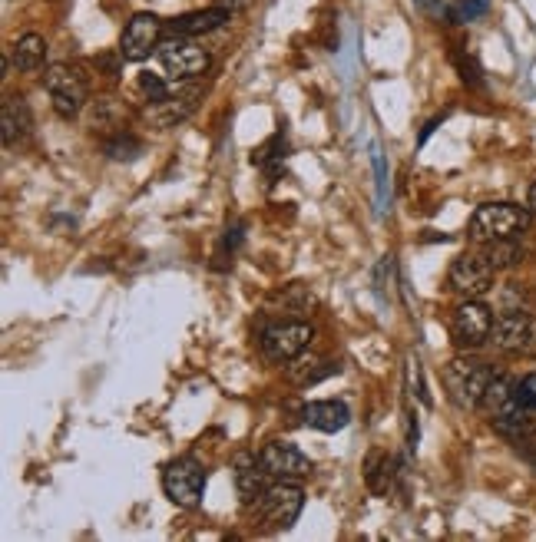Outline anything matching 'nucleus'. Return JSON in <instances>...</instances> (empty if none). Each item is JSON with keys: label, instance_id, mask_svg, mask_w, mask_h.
<instances>
[{"label": "nucleus", "instance_id": "obj_27", "mask_svg": "<svg viewBox=\"0 0 536 542\" xmlns=\"http://www.w3.org/2000/svg\"><path fill=\"white\" fill-rule=\"evenodd\" d=\"M530 212H536V182L530 186Z\"/></svg>", "mask_w": 536, "mask_h": 542}, {"label": "nucleus", "instance_id": "obj_19", "mask_svg": "<svg viewBox=\"0 0 536 542\" xmlns=\"http://www.w3.org/2000/svg\"><path fill=\"white\" fill-rule=\"evenodd\" d=\"M0 133H4V146H17L20 139L30 133V110L24 96H7L4 110H0Z\"/></svg>", "mask_w": 536, "mask_h": 542}, {"label": "nucleus", "instance_id": "obj_15", "mask_svg": "<svg viewBox=\"0 0 536 542\" xmlns=\"http://www.w3.org/2000/svg\"><path fill=\"white\" fill-rule=\"evenodd\" d=\"M229 17H232L229 7L192 10V14H182L169 24V34L173 37H206V34H216L219 27L229 24Z\"/></svg>", "mask_w": 536, "mask_h": 542}, {"label": "nucleus", "instance_id": "obj_13", "mask_svg": "<svg viewBox=\"0 0 536 542\" xmlns=\"http://www.w3.org/2000/svg\"><path fill=\"white\" fill-rule=\"evenodd\" d=\"M533 318L527 311H507L493 321V331H490V341L497 351H507V354H520L527 351L533 344Z\"/></svg>", "mask_w": 536, "mask_h": 542}, {"label": "nucleus", "instance_id": "obj_5", "mask_svg": "<svg viewBox=\"0 0 536 542\" xmlns=\"http://www.w3.org/2000/svg\"><path fill=\"white\" fill-rule=\"evenodd\" d=\"M302 506H305L302 486H295V483H288V480H278V483H272L259 496V503H255V513H259L265 529L278 533V529H292L295 526V519L302 516Z\"/></svg>", "mask_w": 536, "mask_h": 542}, {"label": "nucleus", "instance_id": "obj_12", "mask_svg": "<svg viewBox=\"0 0 536 542\" xmlns=\"http://www.w3.org/2000/svg\"><path fill=\"white\" fill-rule=\"evenodd\" d=\"M259 460H262L265 473L272 476V480H298V476L312 473V460H308L305 453L298 450L295 443H288V440L265 443Z\"/></svg>", "mask_w": 536, "mask_h": 542}, {"label": "nucleus", "instance_id": "obj_2", "mask_svg": "<svg viewBox=\"0 0 536 542\" xmlns=\"http://www.w3.org/2000/svg\"><path fill=\"white\" fill-rule=\"evenodd\" d=\"M530 229V209L513 202H487L470 219V238L474 242H500V238H520Z\"/></svg>", "mask_w": 536, "mask_h": 542}, {"label": "nucleus", "instance_id": "obj_1", "mask_svg": "<svg viewBox=\"0 0 536 542\" xmlns=\"http://www.w3.org/2000/svg\"><path fill=\"white\" fill-rule=\"evenodd\" d=\"M490 414V424L497 433H503L507 440H523L530 433V417H527V407L517 400V384L507 381V377H497L484 394V404H480Z\"/></svg>", "mask_w": 536, "mask_h": 542}, {"label": "nucleus", "instance_id": "obj_17", "mask_svg": "<svg viewBox=\"0 0 536 542\" xmlns=\"http://www.w3.org/2000/svg\"><path fill=\"white\" fill-rule=\"evenodd\" d=\"M351 420V410L341 400H312L302 407V424L321 430V433H338L345 430Z\"/></svg>", "mask_w": 536, "mask_h": 542}, {"label": "nucleus", "instance_id": "obj_23", "mask_svg": "<svg viewBox=\"0 0 536 542\" xmlns=\"http://www.w3.org/2000/svg\"><path fill=\"white\" fill-rule=\"evenodd\" d=\"M139 153H143V143L133 139L130 133H116L110 143H106V156L116 159V162H133Z\"/></svg>", "mask_w": 536, "mask_h": 542}, {"label": "nucleus", "instance_id": "obj_6", "mask_svg": "<svg viewBox=\"0 0 536 542\" xmlns=\"http://www.w3.org/2000/svg\"><path fill=\"white\" fill-rule=\"evenodd\" d=\"M159 63H163V73L169 80L176 83H186V80H196L202 77L209 67H212V57L202 47H192L186 37H173V40H163L156 50Z\"/></svg>", "mask_w": 536, "mask_h": 542}, {"label": "nucleus", "instance_id": "obj_25", "mask_svg": "<svg viewBox=\"0 0 536 542\" xmlns=\"http://www.w3.org/2000/svg\"><path fill=\"white\" fill-rule=\"evenodd\" d=\"M484 10H487V0H457V7L450 10V14H454L457 24H464V20L480 17Z\"/></svg>", "mask_w": 536, "mask_h": 542}, {"label": "nucleus", "instance_id": "obj_22", "mask_svg": "<svg viewBox=\"0 0 536 542\" xmlns=\"http://www.w3.org/2000/svg\"><path fill=\"white\" fill-rule=\"evenodd\" d=\"M335 371H338V364H331V361H298V364L288 367V377H292L295 384H315V381H321V377H328Z\"/></svg>", "mask_w": 536, "mask_h": 542}, {"label": "nucleus", "instance_id": "obj_8", "mask_svg": "<svg viewBox=\"0 0 536 542\" xmlns=\"http://www.w3.org/2000/svg\"><path fill=\"white\" fill-rule=\"evenodd\" d=\"M315 331L312 324L305 321H282V324H272V328L262 331V354L268 361L275 364H285V361H295V357H302L305 348L312 344Z\"/></svg>", "mask_w": 536, "mask_h": 542}, {"label": "nucleus", "instance_id": "obj_16", "mask_svg": "<svg viewBox=\"0 0 536 542\" xmlns=\"http://www.w3.org/2000/svg\"><path fill=\"white\" fill-rule=\"evenodd\" d=\"M268 473L259 457H252V453H239L235 457V486H239V496L245 506H255L259 503V496L268 490Z\"/></svg>", "mask_w": 536, "mask_h": 542}, {"label": "nucleus", "instance_id": "obj_4", "mask_svg": "<svg viewBox=\"0 0 536 542\" xmlns=\"http://www.w3.org/2000/svg\"><path fill=\"white\" fill-rule=\"evenodd\" d=\"M44 90L50 93V103L57 116L73 119L83 106H87L90 96V83L77 67H67V63H53V67L44 73Z\"/></svg>", "mask_w": 536, "mask_h": 542}, {"label": "nucleus", "instance_id": "obj_14", "mask_svg": "<svg viewBox=\"0 0 536 542\" xmlns=\"http://www.w3.org/2000/svg\"><path fill=\"white\" fill-rule=\"evenodd\" d=\"M196 96H199L196 86H176V90L169 93L166 100H159V103L149 106L146 119H153L159 129L176 126V123H182V119L192 113V106H196Z\"/></svg>", "mask_w": 536, "mask_h": 542}, {"label": "nucleus", "instance_id": "obj_3", "mask_svg": "<svg viewBox=\"0 0 536 542\" xmlns=\"http://www.w3.org/2000/svg\"><path fill=\"white\" fill-rule=\"evenodd\" d=\"M441 381H444L447 397L454 400V407L474 410V407L484 404V394H487V387L493 381V371L487 364L470 361V357H457V361H450L444 367Z\"/></svg>", "mask_w": 536, "mask_h": 542}, {"label": "nucleus", "instance_id": "obj_18", "mask_svg": "<svg viewBox=\"0 0 536 542\" xmlns=\"http://www.w3.org/2000/svg\"><path fill=\"white\" fill-rule=\"evenodd\" d=\"M394 476H398V460L384 450H371L368 460H364V483L374 496H384L394 486Z\"/></svg>", "mask_w": 536, "mask_h": 542}, {"label": "nucleus", "instance_id": "obj_21", "mask_svg": "<svg viewBox=\"0 0 536 542\" xmlns=\"http://www.w3.org/2000/svg\"><path fill=\"white\" fill-rule=\"evenodd\" d=\"M484 255L493 268L503 271V268H513V265L523 262V245L517 242V238H500V242H487Z\"/></svg>", "mask_w": 536, "mask_h": 542}, {"label": "nucleus", "instance_id": "obj_7", "mask_svg": "<svg viewBox=\"0 0 536 542\" xmlns=\"http://www.w3.org/2000/svg\"><path fill=\"white\" fill-rule=\"evenodd\" d=\"M163 490L182 509L199 506L202 493H206V470L192 457H179L163 470Z\"/></svg>", "mask_w": 536, "mask_h": 542}, {"label": "nucleus", "instance_id": "obj_26", "mask_svg": "<svg viewBox=\"0 0 536 542\" xmlns=\"http://www.w3.org/2000/svg\"><path fill=\"white\" fill-rule=\"evenodd\" d=\"M517 400L527 410H536V374H527L517 381Z\"/></svg>", "mask_w": 536, "mask_h": 542}, {"label": "nucleus", "instance_id": "obj_9", "mask_svg": "<svg viewBox=\"0 0 536 542\" xmlns=\"http://www.w3.org/2000/svg\"><path fill=\"white\" fill-rule=\"evenodd\" d=\"M493 311L477 298H467L464 305H457L454 318H450V334H454V344L457 348H467L474 351L480 344L490 341V331H493Z\"/></svg>", "mask_w": 536, "mask_h": 542}, {"label": "nucleus", "instance_id": "obj_10", "mask_svg": "<svg viewBox=\"0 0 536 542\" xmlns=\"http://www.w3.org/2000/svg\"><path fill=\"white\" fill-rule=\"evenodd\" d=\"M159 43H163V20L156 14H149V10H143V14H136L123 30L120 57L130 63H143L159 50Z\"/></svg>", "mask_w": 536, "mask_h": 542}, {"label": "nucleus", "instance_id": "obj_11", "mask_svg": "<svg viewBox=\"0 0 536 542\" xmlns=\"http://www.w3.org/2000/svg\"><path fill=\"white\" fill-rule=\"evenodd\" d=\"M493 275H497V268H493L487 262V255L480 252V255L454 258V265H450V271H447V281H450V288H454L457 295L480 298L493 288Z\"/></svg>", "mask_w": 536, "mask_h": 542}, {"label": "nucleus", "instance_id": "obj_20", "mask_svg": "<svg viewBox=\"0 0 536 542\" xmlns=\"http://www.w3.org/2000/svg\"><path fill=\"white\" fill-rule=\"evenodd\" d=\"M14 63L20 73H37L47 63V40L40 34H24L14 43Z\"/></svg>", "mask_w": 536, "mask_h": 542}, {"label": "nucleus", "instance_id": "obj_24", "mask_svg": "<svg viewBox=\"0 0 536 542\" xmlns=\"http://www.w3.org/2000/svg\"><path fill=\"white\" fill-rule=\"evenodd\" d=\"M407 384H411V394L421 400L424 407H431V394H427V387H424L421 364H417V357H411V361H407Z\"/></svg>", "mask_w": 536, "mask_h": 542}]
</instances>
